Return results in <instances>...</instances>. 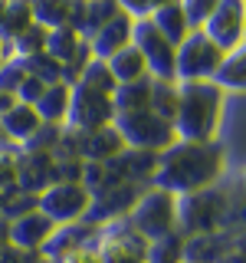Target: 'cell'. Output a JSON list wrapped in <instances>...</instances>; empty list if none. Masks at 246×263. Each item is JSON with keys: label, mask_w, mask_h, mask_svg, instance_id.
<instances>
[{"label": "cell", "mask_w": 246, "mask_h": 263, "mask_svg": "<svg viewBox=\"0 0 246 263\" xmlns=\"http://www.w3.org/2000/svg\"><path fill=\"white\" fill-rule=\"evenodd\" d=\"M86 208V194L82 191H76V187H69V184H63L59 191H53L43 201V217H76V214Z\"/></svg>", "instance_id": "obj_1"}, {"label": "cell", "mask_w": 246, "mask_h": 263, "mask_svg": "<svg viewBox=\"0 0 246 263\" xmlns=\"http://www.w3.org/2000/svg\"><path fill=\"white\" fill-rule=\"evenodd\" d=\"M49 234V217H27L20 220V227H16V243H36V240H46Z\"/></svg>", "instance_id": "obj_2"}, {"label": "cell", "mask_w": 246, "mask_h": 263, "mask_svg": "<svg viewBox=\"0 0 246 263\" xmlns=\"http://www.w3.org/2000/svg\"><path fill=\"white\" fill-rule=\"evenodd\" d=\"M63 263H102V257L92 250H82V247H72V253H66Z\"/></svg>", "instance_id": "obj_3"}]
</instances>
